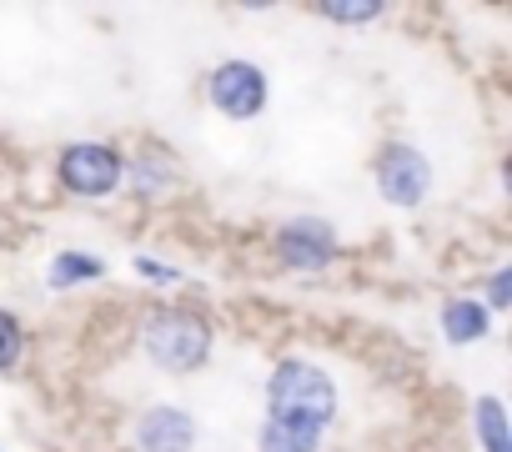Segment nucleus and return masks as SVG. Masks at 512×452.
<instances>
[{
  "mask_svg": "<svg viewBox=\"0 0 512 452\" xmlns=\"http://www.w3.org/2000/svg\"><path fill=\"white\" fill-rule=\"evenodd\" d=\"M477 427H482V447L487 452H507V422H502V407L492 397L477 402Z\"/></svg>",
  "mask_w": 512,
  "mask_h": 452,
  "instance_id": "obj_11",
  "label": "nucleus"
},
{
  "mask_svg": "<svg viewBox=\"0 0 512 452\" xmlns=\"http://www.w3.org/2000/svg\"><path fill=\"white\" fill-rule=\"evenodd\" d=\"M146 357L161 367V372H196L211 352V332L196 312H181V307H166V312H151L146 317Z\"/></svg>",
  "mask_w": 512,
  "mask_h": 452,
  "instance_id": "obj_2",
  "label": "nucleus"
},
{
  "mask_svg": "<svg viewBox=\"0 0 512 452\" xmlns=\"http://www.w3.org/2000/svg\"><path fill=\"white\" fill-rule=\"evenodd\" d=\"M91 277H101V262H96V257L66 252V257H56V262H51V282H56V287H71V282H91Z\"/></svg>",
  "mask_w": 512,
  "mask_h": 452,
  "instance_id": "obj_10",
  "label": "nucleus"
},
{
  "mask_svg": "<svg viewBox=\"0 0 512 452\" xmlns=\"http://www.w3.org/2000/svg\"><path fill=\"white\" fill-rule=\"evenodd\" d=\"M136 442H141V452H191L196 422L186 412H176V407H156V412L141 417Z\"/></svg>",
  "mask_w": 512,
  "mask_h": 452,
  "instance_id": "obj_7",
  "label": "nucleus"
},
{
  "mask_svg": "<svg viewBox=\"0 0 512 452\" xmlns=\"http://www.w3.org/2000/svg\"><path fill=\"white\" fill-rule=\"evenodd\" d=\"M211 106L231 121H251L256 111L267 106V76L256 71L251 61H226L211 71Z\"/></svg>",
  "mask_w": 512,
  "mask_h": 452,
  "instance_id": "obj_3",
  "label": "nucleus"
},
{
  "mask_svg": "<svg viewBox=\"0 0 512 452\" xmlns=\"http://www.w3.org/2000/svg\"><path fill=\"white\" fill-rule=\"evenodd\" d=\"M16 357H21V327L11 312H0V367H16Z\"/></svg>",
  "mask_w": 512,
  "mask_h": 452,
  "instance_id": "obj_12",
  "label": "nucleus"
},
{
  "mask_svg": "<svg viewBox=\"0 0 512 452\" xmlns=\"http://www.w3.org/2000/svg\"><path fill=\"white\" fill-rule=\"evenodd\" d=\"M377 186H382L387 201L417 206V201L427 196V186H432V166H427L412 146H387V156H382V166H377Z\"/></svg>",
  "mask_w": 512,
  "mask_h": 452,
  "instance_id": "obj_5",
  "label": "nucleus"
},
{
  "mask_svg": "<svg viewBox=\"0 0 512 452\" xmlns=\"http://www.w3.org/2000/svg\"><path fill=\"white\" fill-rule=\"evenodd\" d=\"M442 332H447V342H477V337L487 332V307H477V302H452V307L442 312Z\"/></svg>",
  "mask_w": 512,
  "mask_h": 452,
  "instance_id": "obj_9",
  "label": "nucleus"
},
{
  "mask_svg": "<svg viewBox=\"0 0 512 452\" xmlns=\"http://www.w3.org/2000/svg\"><path fill=\"white\" fill-rule=\"evenodd\" d=\"M61 181H66L76 196H106V191H116V181H121V156H116L111 146H96V141L66 146V156H61Z\"/></svg>",
  "mask_w": 512,
  "mask_h": 452,
  "instance_id": "obj_4",
  "label": "nucleus"
},
{
  "mask_svg": "<svg viewBox=\"0 0 512 452\" xmlns=\"http://www.w3.org/2000/svg\"><path fill=\"white\" fill-rule=\"evenodd\" d=\"M317 447H322V427L277 422V417H267L262 427V452H317Z\"/></svg>",
  "mask_w": 512,
  "mask_h": 452,
  "instance_id": "obj_8",
  "label": "nucleus"
},
{
  "mask_svg": "<svg viewBox=\"0 0 512 452\" xmlns=\"http://www.w3.org/2000/svg\"><path fill=\"white\" fill-rule=\"evenodd\" d=\"M322 16L357 26V21H377V16H382V6H322Z\"/></svg>",
  "mask_w": 512,
  "mask_h": 452,
  "instance_id": "obj_13",
  "label": "nucleus"
},
{
  "mask_svg": "<svg viewBox=\"0 0 512 452\" xmlns=\"http://www.w3.org/2000/svg\"><path fill=\"white\" fill-rule=\"evenodd\" d=\"M282 257H287L297 272H322V267L337 257L332 226H327V221H292L287 232H282Z\"/></svg>",
  "mask_w": 512,
  "mask_h": 452,
  "instance_id": "obj_6",
  "label": "nucleus"
},
{
  "mask_svg": "<svg viewBox=\"0 0 512 452\" xmlns=\"http://www.w3.org/2000/svg\"><path fill=\"white\" fill-rule=\"evenodd\" d=\"M492 302H497V307L507 302V272H497V277H492Z\"/></svg>",
  "mask_w": 512,
  "mask_h": 452,
  "instance_id": "obj_15",
  "label": "nucleus"
},
{
  "mask_svg": "<svg viewBox=\"0 0 512 452\" xmlns=\"http://www.w3.org/2000/svg\"><path fill=\"white\" fill-rule=\"evenodd\" d=\"M136 272H141L146 282H176V272H171V267H161V262H151V257H141V262H136Z\"/></svg>",
  "mask_w": 512,
  "mask_h": 452,
  "instance_id": "obj_14",
  "label": "nucleus"
},
{
  "mask_svg": "<svg viewBox=\"0 0 512 452\" xmlns=\"http://www.w3.org/2000/svg\"><path fill=\"white\" fill-rule=\"evenodd\" d=\"M267 407L277 422H307V427H322L332 422L337 412V387L322 367L312 362H282L267 382Z\"/></svg>",
  "mask_w": 512,
  "mask_h": 452,
  "instance_id": "obj_1",
  "label": "nucleus"
}]
</instances>
